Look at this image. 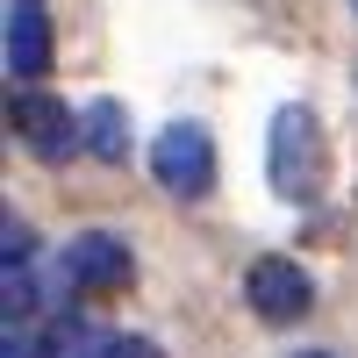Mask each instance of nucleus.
Masks as SVG:
<instances>
[{
	"mask_svg": "<svg viewBox=\"0 0 358 358\" xmlns=\"http://www.w3.org/2000/svg\"><path fill=\"white\" fill-rule=\"evenodd\" d=\"M265 172H273V187H280L287 201H315V187H322V122H315V108L287 101V108L273 115Z\"/></svg>",
	"mask_w": 358,
	"mask_h": 358,
	"instance_id": "obj_1",
	"label": "nucleus"
},
{
	"mask_svg": "<svg viewBox=\"0 0 358 358\" xmlns=\"http://www.w3.org/2000/svg\"><path fill=\"white\" fill-rule=\"evenodd\" d=\"M151 172H158L165 194L201 201L208 187H215V143H208V129L201 122H165L158 143H151Z\"/></svg>",
	"mask_w": 358,
	"mask_h": 358,
	"instance_id": "obj_2",
	"label": "nucleus"
},
{
	"mask_svg": "<svg viewBox=\"0 0 358 358\" xmlns=\"http://www.w3.org/2000/svg\"><path fill=\"white\" fill-rule=\"evenodd\" d=\"M65 280H72V294H122L136 280V258L115 229H79L65 244Z\"/></svg>",
	"mask_w": 358,
	"mask_h": 358,
	"instance_id": "obj_3",
	"label": "nucleus"
},
{
	"mask_svg": "<svg viewBox=\"0 0 358 358\" xmlns=\"http://www.w3.org/2000/svg\"><path fill=\"white\" fill-rule=\"evenodd\" d=\"M244 301L258 308V322H301L308 301H315V287H308V273L294 258H258L244 273Z\"/></svg>",
	"mask_w": 358,
	"mask_h": 358,
	"instance_id": "obj_4",
	"label": "nucleus"
},
{
	"mask_svg": "<svg viewBox=\"0 0 358 358\" xmlns=\"http://www.w3.org/2000/svg\"><path fill=\"white\" fill-rule=\"evenodd\" d=\"M8 122H15V136L29 143V151L50 158V165L79 151V115L57 101V94H15V115H8Z\"/></svg>",
	"mask_w": 358,
	"mask_h": 358,
	"instance_id": "obj_5",
	"label": "nucleus"
},
{
	"mask_svg": "<svg viewBox=\"0 0 358 358\" xmlns=\"http://www.w3.org/2000/svg\"><path fill=\"white\" fill-rule=\"evenodd\" d=\"M50 65V22L36 0H8V72L29 86V79H43Z\"/></svg>",
	"mask_w": 358,
	"mask_h": 358,
	"instance_id": "obj_6",
	"label": "nucleus"
},
{
	"mask_svg": "<svg viewBox=\"0 0 358 358\" xmlns=\"http://www.w3.org/2000/svg\"><path fill=\"white\" fill-rule=\"evenodd\" d=\"M79 143L101 165H122L129 158V115H122V101H94V108H86L79 115Z\"/></svg>",
	"mask_w": 358,
	"mask_h": 358,
	"instance_id": "obj_7",
	"label": "nucleus"
},
{
	"mask_svg": "<svg viewBox=\"0 0 358 358\" xmlns=\"http://www.w3.org/2000/svg\"><path fill=\"white\" fill-rule=\"evenodd\" d=\"M108 358H165L151 337H108Z\"/></svg>",
	"mask_w": 358,
	"mask_h": 358,
	"instance_id": "obj_8",
	"label": "nucleus"
},
{
	"mask_svg": "<svg viewBox=\"0 0 358 358\" xmlns=\"http://www.w3.org/2000/svg\"><path fill=\"white\" fill-rule=\"evenodd\" d=\"M0 358H36V344L22 337V322H8V351H0Z\"/></svg>",
	"mask_w": 358,
	"mask_h": 358,
	"instance_id": "obj_9",
	"label": "nucleus"
},
{
	"mask_svg": "<svg viewBox=\"0 0 358 358\" xmlns=\"http://www.w3.org/2000/svg\"><path fill=\"white\" fill-rule=\"evenodd\" d=\"M301 358H330V351H301Z\"/></svg>",
	"mask_w": 358,
	"mask_h": 358,
	"instance_id": "obj_10",
	"label": "nucleus"
}]
</instances>
